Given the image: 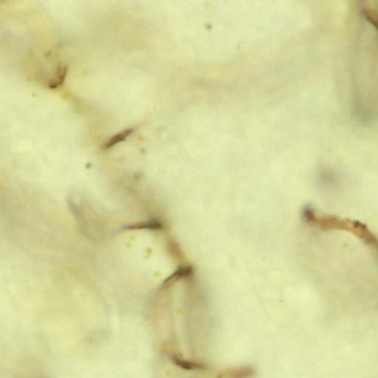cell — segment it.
<instances>
[{"mask_svg": "<svg viewBox=\"0 0 378 378\" xmlns=\"http://www.w3.org/2000/svg\"><path fill=\"white\" fill-rule=\"evenodd\" d=\"M256 371L253 366H239L225 369L219 374L218 378H254Z\"/></svg>", "mask_w": 378, "mask_h": 378, "instance_id": "obj_1", "label": "cell"}, {"mask_svg": "<svg viewBox=\"0 0 378 378\" xmlns=\"http://www.w3.org/2000/svg\"><path fill=\"white\" fill-rule=\"evenodd\" d=\"M171 360H172V362L176 366L182 368V369H185V370L202 371L205 370V369H206L205 365L202 364V363L195 362V361L184 359V358H180V357L177 356V355H172V357H171Z\"/></svg>", "mask_w": 378, "mask_h": 378, "instance_id": "obj_2", "label": "cell"}, {"mask_svg": "<svg viewBox=\"0 0 378 378\" xmlns=\"http://www.w3.org/2000/svg\"><path fill=\"white\" fill-rule=\"evenodd\" d=\"M134 132L133 129H126L124 130L121 131V132H118L116 135L112 136V138H110L108 141L103 145V149H109L110 148L113 147L115 145L118 143H121L122 141H125L128 137L130 136Z\"/></svg>", "mask_w": 378, "mask_h": 378, "instance_id": "obj_3", "label": "cell"}, {"mask_svg": "<svg viewBox=\"0 0 378 378\" xmlns=\"http://www.w3.org/2000/svg\"><path fill=\"white\" fill-rule=\"evenodd\" d=\"M67 73V66H61L58 68L54 78L49 81L48 87L50 89H56L64 84V79Z\"/></svg>", "mask_w": 378, "mask_h": 378, "instance_id": "obj_4", "label": "cell"}]
</instances>
